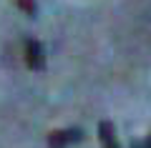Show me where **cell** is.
I'll return each mask as SVG.
<instances>
[{
    "label": "cell",
    "mask_w": 151,
    "mask_h": 148,
    "mask_svg": "<svg viewBox=\"0 0 151 148\" xmlns=\"http://www.w3.org/2000/svg\"><path fill=\"white\" fill-rule=\"evenodd\" d=\"M83 138H86V133L81 128H63V131L48 133L45 143H48V148H70V146H78Z\"/></svg>",
    "instance_id": "1"
},
{
    "label": "cell",
    "mask_w": 151,
    "mask_h": 148,
    "mask_svg": "<svg viewBox=\"0 0 151 148\" xmlns=\"http://www.w3.org/2000/svg\"><path fill=\"white\" fill-rule=\"evenodd\" d=\"M25 65L35 73H40L45 68V50L40 45V40H35V38L25 40Z\"/></svg>",
    "instance_id": "2"
},
{
    "label": "cell",
    "mask_w": 151,
    "mask_h": 148,
    "mask_svg": "<svg viewBox=\"0 0 151 148\" xmlns=\"http://www.w3.org/2000/svg\"><path fill=\"white\" fill-rule=\"evenodd\" d=\"M98 138H101L103 148H121L119 136H116V128H113L111 121H101L98 123Z\"/></svg>",
    "instance_id": "3"
},
{
    "label": "cell",
    "mask_w": 151,
    "mask_h": 148,
    "mask_svg": "<svg viewBox=\"0 0 151 148\" xmlns=\"http://www.w3.org/2000/svg\"><path fill=\"white\" fill-rule=\"evenodd\" d=\"M15 3H18V8H20L25 15L35 18V13H38V3H35V0H15Z\"/></svg>",
    "instance_id": "4"
},
{
    "label": "cell",
    "mask_w": 151,
    "mask_h": 148,
    "mask_svg": "<svg viewBox=\"0 0 151 148\" xmlns=\"http://www.w3.org/2000/svg\"><path fill=\"white\" fill-rule=\"evenodd\" d=\"M129 148H151V133H149V136H144V141H131Z\"/></svg>",
    "instance_id": "5"
}]
</instances>
